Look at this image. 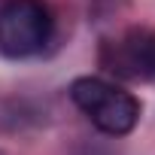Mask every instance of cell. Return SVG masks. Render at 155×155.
<instances>
[{
    "label": "cell",
    "instance_id": "7a4b0ae2",
    "mask_svg": "<svg viewBox=\"0 0 155 155\" xmlns=\"http://www.w3.org/2000/svg\"><path fill=\"white\" fill-rule=\"evenodd\" d=\"M55 34V15L43 0H6L0 6V55L31 58L40 55Z\"/></svg>",
    "mask_w": 155,
    "mask_h": 155
},
{
    "label": "cell",
    "instance_id": "3957f363",
    "mask_svg": "<svg viewBox=\"0 0 155 155\" xmlns=\"http://www.w3.org/2000/svg\"><path fill=\"white\" fill-rule=\"evenodd\" d=\"M104 64L125 79H155V31L131 28L119 43L104 49Z\"/></svg>",
    "mask_w": 155,
    "mask_h": 155
},
{
    "label": "cell",
    "instance_id": "6da1fadb",
    "mask_svg": "<svg viewBox=\"0 0 155 155\" xmlns=\"http://www.w3.org/2000/svg\"><path fill=\"white\" fill-rule=\"evenodd\" d=\"M70 101L88 116V122L97 131H104L110 137H125L140 122V101L131 91L101 79V76H79V79H73L70 82Z\"/></svg>",
    "mask_w": 155,
    "mask_h": 155
}]
</instances>
